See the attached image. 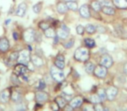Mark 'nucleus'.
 I'll return each instance as SVG.
<instances>
[{
	"instance_id": "nucleus-49",
	"label": "nucleus",
	"mask_w": 127,
	"mask_h": 111,
	"mask_svg": "<svg viewBox=\"0 0 127 111\" xmlns=\"http://www.w3.org/2000/svg\"><path fill=\"white\" fill-rule=\"evenodd\" d=\"M125 111H127V110H125Z\"/></svg>"
},
{
	"instance_id": "nucleus-15",
	"label": "nucleus",
	"mask_w": 127,
	"mask_h": 111,
	"mask_svg": "<svg viewBox=\"0 0 127 111\" xmlns=\"http://www.w3.org/2000/svg\"><path fill=\"white\" fill-rule=\"evenodd\" d=\"M9 47H10V43L8 39L5 37L0 39V51L5 52L9 50Z\"/></svg>"
},
{
	"instance_id": "nucleus-10",
	"label": "nucleus",
	"mask_w": 127,
	"mask_h": 111,
	"mask_svg": "<svg viewBox=\"0 0 127 111\" xmlns=\"http://www.w3.org/2000/svg\"><path fill=\"white\" fill-rule=\"evenodd\" d=\"M80 14L83 18H89L90 17V9L87 4H83L80 6V8L79 9Z\"/></svg>"
},
{
	"instance_id": "nucleus-47",
	"label": "nucleus",
	"mask_w": 127,
	"mask_h": 111,
	"mask_svg": "<svg viewBox=\"0 0 127 111\" xmlns=\"http://www.w3.org/2000/svg\"><path fill=\"white\" fill-rule=\"evenodd\" d=\"M65 1H67V2H71V1H76V0H65Z\"/></svg>"
},
{
	"instance_id": "nucleus-18",
	"label": "nucleus",
	"mask_w": 127,
	"mask_h": 111,
	"mask_svg": "<svg viewBox=\"0 0 127 111\" xmlns=\"http://www.w3.org/2000/svg\"><path fill=\"white\" fill-rule=\"evenodd\" d=\"M113 4L119 9H126L127 8L126 0H113Z\"/></svg>"
},
{
	"instance_id": "nucleus-42",
	"label": "nucleus",
	"mask_w": 127,
	"mask_h": 111,
	"mask_svg": "<svg viewBox=\"0 0 127 111\" xmlns=\"http://www.w3.org/2000/svg\"><path fill=\"white\" fill-rule=\"evenodd\" d=\"M96 30H98V31H99V32H105V29L99 25V26H97V27H96Z\"/></svg>"
},
{
	"instance_id": "nucleus-9",
	"label": "nucleus",
	"mask_w": 127,
	"mask_h": 111,
	"mask_svg": "<svg viewBox=\"0 0 127 111\" xmlns=\"http://www.w3.org/2000/svg\"><path fill=\"white\" fill-rule=\"evenodd\" d=\"M112 63H113V60L112 57L109 55H104L100 59V64L105 67H106L107 69L110 67H112Z\"/></svg>"
},
{
	"instance_id": "nucleus-46",
	"label": "nucleus",
	"mask_w": 127,
	"mask_h": 111,
	"mask_svg": "<svg viewBox=\"0 0 127 111\" xmlns=\"http://www.w3.org/2000/svg\"><path fill=\"white\" fill-rule=\"evenodd\" d=\"M10 21H11V20H10V19H7V20L5 21V24H6V25H8V24L10 23Z\"/></svg>"
},
{
	"instance_id": "nucleus-32",
	"label": "nucleus",
	"mask_w": 127,
	"mask_h": 111,
	"mask_svg": "<svg viewBox=\"0 0 127 111\" xmlns=\"http://www.w3.org/2000/svg\"><path fill=\"white\" fill-rule=\"evenodd\" d=\"M97 94H98V96L100 97V99L102 101L106 99V93H105V90H104V89H99Z\"/></svg>"
},
{
	"instance_id": "nucleus-44",
	"label": "nucleus",
	"mask_w": 127,
	"mask_h": 111,
	"mask_svg": "<svg viewBox=\"0 0 127 111\" xmlns=\"http://www.w3.org/2000/svg\"><path fill=\"white\" fill-rule=\"evenodd\" d=\"M57 59H60V60H63V61H65V58H64V56H62V55L57 56Z\"/></svg>"
},
{
	"instance_id": "nucleus-21",
	"label": "nucleus",
	"mask_w": 127,
	"mask_h": 111,
	"mask_svg": "<svg viewBox=\"0 0 127 111\" xmlns=\"http://www.w3.org/2000/svg\"><path fill=\"white\" fill-rule=\"evenodd\" d=\"M94 69H95V65H94V62H88L86 63L85 69H86V72L87 73H88V74H92V73H94Z\"/></svg>"
},
{
	"instance_id": "nucleus-11",
	"label": "nucleus",
	"mask_w": 127,
	"mask_h": 111,
	"mask_svg": "<svg viewBox=\"0 0 127 111\" xmlns=\"http://www.w3.org/2000/svg\"><path fill=\"white\" fill-rule=\"evenodd\" d=\"M49 98V95L44 91H38L35 94V101L37 103H45Z\"/></svg>"
},
{
	"instance_id": "nucleus-30",
	"label": "nucleus",
	"mask_w": 127,
	"mask_h": 111,
	"mask_svg": "<svg viewBox=\"0 0 127 111\" xmlns=\"http://www.w3.org/2000/svg\"><path fill=\"white\" fill-rule=\"evenodd\" d=\"M99 2L100 3L101 6H112L113 2H112L111 0H99Z\"/></svg>"
},
{
	"instance_id": "nucleus-35",
	"label": "nucleus",
	"mask_w": 127,
	"mask_h": 111,
	"mask_svg": "<svg viewBox=\"0 0 127 111\" xmlns=\"http://www.w3.org/2000/svg\"><path fill=\"white\" fill-rule=\"evenodd\" d=\"M76 32L79 35H83L85 32V27H83L82 25H78L76 27Z\"/></svg>"
},
{
	"instance_id": "nucleus-1",
	"label": "nucleus",
	"mask_w": 127,
	"mask_h": 111,
	"mask_svg": "<svg viewBox=\"0 0 127 111\" xmlns=\"http://www.w3.org/2000/svg\"><path fill=\"white\" fill-rule=\"evenodd\" d=\"M74 58L79 62H87L89 58V51L85 47L79 48L74 52Z\"/></svg>"
},
{
	"instance_id": "nucleus-37",
	"label": "nucleus",
	"mask_w": 127,
	"mask_h": 111,
	"mask_svg": "<svg viewBox=\"0 0 127 111\" xmlns=\"http://www.w3.org/2000/svg\"><path fill=\"white\" fill-rule=\"evenodd\" d=\"M94 111H104V109H105L100 103H96L94 106Z\"/></svg>"
},
{
	"instance_id": "nucleus-31",
	"label": "nucleus",
	"mask_w": 127,
	"mask_h": 111,
	"mask_svg": "<svg viewBox=\"0 0 127 111\" xmlns=\"http://www.w3.org/2000/svg\"><path fill=\"white\" fill-rule=\"evenodd\" d=\"M42 3H37L36 4H35L33 6V11L36 14L40 13L41 10H42Z\"/></svg>"
},
{
	"instance_id": "nucleus-13",
	"label": "nucleus",
	"mask_w": 127,
	"mask_h": 111,
	"mask_svg": "<svg viewBox=\"0 0 127 111\" xmlns=\"http://www.w3.org/2000/svg\"><path fill=\"white\" fill-rule=\"evenodd\" d=\"M26 10H27V4L25 3H21L20 4L17 6L16 15L18 16V17H24L26 13Z\"/></svg>"
},
{
	"instance_id": "nucleus-14",
	"label": "nucleus",
	"mask_w": 127,
	"mask_h": 111,
	"mask_svg": "<svg viewBox=\"0 0 127 111\" xmlns=\"http://www.w3.org/2000/svg\"><path fill=\"white\" fill-rule=\"evenodd\" d=\"M10 98V91L9 89H4L0 92V102L1 103H7Z\"/></svg>"
},
{
	"instance_id": "nucleus-19",
	"label": "nucleus",
	"mask_w": 127,
	"mask_h": 111,
	"mask_svg": "<svg viewBox=\"0 0 127 111\" xmlns=\"http://www.w3.org/2000/svg\"><path fill=\"white\" fill-rule=\"evenodd\" d=\"M101 10L103 11V13L106 14V15H109V16H112L115 14V9L112 6H103Z\"/></svg>"
},
{
	"instance_id": "nucleus-45",
	"label": "nucleus",
	"mask_w": 127,
	"mask_h": 111,
	"mask_svg": "<svg viewBox=\"0 0 127 111\" xmlns=\"http://www.w3.org/2000/svg\"><path fill=\"white\" fill-rule=\"evenodd\" d=\"M124 71H125V73L127 75V62L124 65Z\"/></svg>"
},
{
	"instance_id": "nucleus-40",
	"label": "nucleus",
	"mask_w": 127,
	"mask_h": 111,
	"mask_svg": "<svg viewBox=\"0 0 127 111\" xmlns=\"http://www.w3.org/2000/svg\"><path fill=\"white\" fill-rule=\"evenodd\" d=\"M45 87H46L45 83H44L43 81H40V83H39V86H38L39 90H42L43 89H45Z\"/></svg>"
},
{
	"instance_id": "nucleus-24",
	"label": "nucleus",
	"mask_w": 127,
	"mask_h": 111,
	"mask_svg": "<svg viewBox=\"0 0 127 111\" xmlns=\"http://www.w3.org/2000/svg\"><path fill=\"white\" fill-rule=\"evenodd\" d=\"M10 97H11V99L13 100L14 102H18L21 100V94L19 92H17V91H13V92L10 94Z\"/></svg>"
},
{
	"instance_id": "nucleus-48",
	"label": "nucleus",
	"mask_w": 127,
	"mask_h": 111,
	"mask_svg": "<svg viewBox=\"0 0 127 111\" xmlns=\"http://www.w3.org/2000/svg\"><path fill=\"white\" fill-rule=\"evenodd\" d=\"M104 111H109V110L107 108H105V109H104Z\"/></svg>"
},
{
	"instance_id": "nucleus-20",
	"label": "nucleus",
	"mask_w": 127,
	"mask_h": 111,
	"mask_svg": "<svg viewBox=\"0 0 127 111\" xmlns=\"http://www.w3.org/2000/svg\"><path fill=\"white\" fill-rule=\"evenodd\" d=\"M44 35L46 36L49 38H54V37L56 36V32L55 31V30L52 28H48L47 30H44Z\"/></svg>"
},
{
	"instance_id": "nucleus-4",
	"label": "nucleus",
	"mask_w": 127,
	"mask_h": 111,
	"mask_svg": "<svg viewBox=\"0 0 127 111\" xmlns=\"http://www.w3.org/2000/svg\"><path fill=\"white\" fill-rule=\"evenodd\" d=\"M35 31L33 30V29H27L24 31V34H23V37H24V39L26 41L27 43H32L35 41Z\"/></svg>"
},
{
	"instance_id": "nucleus-16",
	"label": "nucleus",
	"mask_w": 127,
	"mask_h": 111,
	"mask_svg": "<svg viewBox=\"0 0 127 111\" xmlns=\"http://www.w3.org/2000/svg\"><path fill=\"white\" fill-rule=\"evenodd\" d=\"M56 10L60 14H65V13H67L68 8H67V3H63V2H59L56 5Z\"/></svg>"
},
{
	"instance_id": "nucleus-6",
	"label": "nucleus",
	"mask_w": 127,
	"mask_h": 111,
	"mask_svg": "<svg viewBox=\"0 0 127 111\" xmlns=\"http://www.w3.org/2000/svg\"><path fill=\"white\" fill-rule=\"evenodd\" d=\"M28 72V68L26 67V65L22 63H19L16 66L15 68V73L17 75V76H21L23 77H24L26 79V74Z\"/></svg>"
},
{
	"instance_id": "nucleus-3",
	"label": "nucleus",
	"mask_w": 127,
	"mask_h": 111,
	"mask_svg": "<svg viewBox=\"0 0 127 111\" xmlns=\"http://www.w3.org/2000/svg\"><path fill=\"white\" fill-rule=\"evenodd\" d=\"M30 58H31V56H30V51H27V50H24V51L19 52L17 62H18L19 63L26 65V64H28L29 62H30Z\"/></svg>"
},
{
	"instance_id": "nucleus-33",
	"label": "nucleus",
	"mask_w": 127,
	"mask_h": 111,
	"mask_svg": "<svg viewBox=\"0 0 127 111\" xmlns=\"http://www.w3.org/2000/svg\"><path fill=\"white\" fill-rule=\"evenodd\" d=\"M49 27H50L49 24V23H47V22H45V21H42V22L39 24V28H40L41 30H47V29L49 28Z\"/></svg>"
},
{
	"instance_id": "nucleus-29",
	"label": "nucleus",
	"mask_w": 127,
	"mask_h": 111,
	"mask_svg": "<svg viewBox=\"0 0 127 111\" xmlns=\"http://www.w3.org/2000/svg\"><path fill=\"white\" fill-rule=\"evenodd\" d=\"M55 64L57 68L62 69H64V67H65V61L60 60V59L56 58V60H55Z\"/></svg>"
},
{
	"instance_id": "nucleus-41",
	"label": "nucleus",
	"mask_w": 127,
	"mask_h": 111,
	"mask_svg": "<svg viewBox=\"0 0 127 111\" xmlns=\"http://www.w3.org/2000/svg\"><path fill=\"white\" fill-rule=\"evenodd\" d=\"M64 110H65V111H73V110H74V108H73L70 104H67V105H66V106L64 107Z\"/></svg>"
},
{
	"instance_id": "nucleus-36",
	"label": "nucleus",
	"mask_w": 127,
	"mask_h": 111,
	"mask_svg": "<svg viewBox=\"0 0 127 111\" xmlns=\"http://www.w3.org/2000/svg\"><path fill=\"white\" fill-rule=\"evenodd\" d=\"M74 44V39H72V40H69L67 43H65V44H63L64 47L67 48V49H70L71 47H73Z\"/></svg>"
},
{
	"instance_id": "nucleus-7",
	"label": "nucleus",
	"mask_w": 127,
	"mask_h": 111,
	"mask_svg": "<svg viewBox=\"0 0 127 111\" xmlns=\"http://www.w3.org/2000/svg\"><path fill=\"white\" fill-rule=\"evenodd\" d=\"M56 35L59 37V38L66 39L69 35V29L65 24H62L61 28L58 29V30H57Z\"/></svg>"
},
{
	"instance_id": "nucleus-23",
	"label": "nucleus",
	"mask_w": 127,
	"mask_h": 111,
	"mask_svg": "<svg viewBox=\"0 0 127 111\" xmlns=\"http://www.w3.org/2000/svg\"><path fill=\"white\" fill-rule=\"evenodd\" d=\"M55 102L58 104V106L60 107V108H64V107L67 105L66 104V99L62 97V96H57V97L55 98Z\"/></svg>"
},
{
	"instance_id": "nucleus-12",
	"label": "nucleus",
	"mask_w": 127,
	"mask_h": 111,
	"mask_svg": "<svg viewBox=\"0 0 127 111\" xmlns=\"http://www.w3.org/2000/svg\"><path fill=\"white\" fill-rule=\"evenodd\" d=\"M82 103H83V98H82L81 96H76V97L73 98V99L71 100L69 104L74 109H77V108H80L82 105Z\"/></svg>"
},
{
	"instance_id": "nucleus-34",
	"label": "nucleus",
	"mask_w": 127,
	"mask_h": 111,
	"mask_svg": "<svg viewBox=\"0 0 127 111\" xmlns=\"http://www.w3.org/2000/svg\"><path fill=\"white\" fill-rule=\"evenodd\" d=\"M18 56H19L18 52L11 53L10 56V60L11 61V62H16V61H17V59H18Z\"/></svg>"
},
{
	"instance_id": "nucleus-22",
	"label": "nucleus",
	"mask_w": 127,
	"mask_h": 111,
	"mask_svg": "<svg viewBox=\"0 0 127 111\" xmlns=\"http://www.w3.org/2000/svg\"><path fill=\"white\" fill-rule=\"evenodd\" d=\"M67 6L68 8V10H71L73 11H77L78 10V3L75 1H71V2H67Z\"/></svg>"
},
{
	"instance_id": "nucleus-17",
	"label": "nucleus",
	"mask_w": 127,
	"mask_h": 111,
	"mask_svg": "<svg viewBox=\"0 0 127 111\" xmlns=\"http://www.w3.org/2000/svg\"><path fill=\"white\" fill-rule=\"evenodd\" d=\"M30 60L33 62L34 65L37 66V67H40V66L43 65V60H42L40 56H35V55L32 56Z\"/></svg>"
},
{
	"instance_id": "nucleus-39",
	"label": "nucleus",
	"mask_w": 127,
	"mask_h": 111,
	"mask_svg": "<svg viewBox=\"0 0 127 111\" xmlns=\"http://www.w3.org/2000/svg\"><path fill=\"white\" fill-rule=\"evenodd\" d=\"M51 109H52V110L53 111H58V110L60 109V107L58 106V104H57L56 103H53L51 104Z\"/></svg>"
},
{
	"instance_id": "nucleus-27",
	"label": "nucleus",
	"mask_w": 127,
	"mask_h": 111,
	"mask_svg": "<svg viewBox=\"0 0 127 111\" xmlns=\"http://www.w3.org/2000/svg\"><path fill=\"white\" fill-rule=\"evenodd\" d=\"M90 100H91V102H92V103H94V104H96V103H100L102 102V100L100 99V97L98 96V94L92 95L90 97Z\"/></svg>"
},
{
	"instance_id": "nucleus-43",
	"label": "nucleus",
	"mask_w": 127,
	"mask_h": 111,
	"mask_svg": "<svg viewBox=\"0 0 127 111\" xmlns=\"http://www.w3.org/2000/svg\"><path fill=\"white\" fill-rule=\"evenodd\" d=\"M13 38L15 39V40H17V39H18V34H17V32H14L13 33Z\"/></svg>"
},
{
	"instance_id": "nucleus-38",
	"label": "nucleus",
	"mask_w": 127,
	"mask_h": 111,
	"mask_svg": "<svg viewBox=\"0 0 127 111\" xmlns=\"http://www.w3.org/2000/svg\"><path fill=\"white\" fill-rule=\"evenodd\" d=\"M82 111H94V108L92 105H85L83 109H82Z\"/></svg>"
},
{
	"instance_id": "nucleus-50",
	"label": "nucleus",
	"mask_w": 127,
	"mask_h": 111,
	"mask_svg": "<svg viewBox=\"0 0 127 111\" xmlns=\"http://www.w3.org/2000/svg\"><path fill=\"white\" fill-rule=\"evenodd\" d=\"M126 1H127V0H126Z\"/></svg>"
},
{
	"instance_id": "nucleus-2",
	"label": "nucleus",
	"mask_w": 127,
	"mask_h": 111,
	"mask_svg": "<svg viewBox=\"0 0 127 111\" xmlns=\"http://www.w3.org/2000/svg\"><path fill=\"white\" fill-rule=\"evenodd\" d=\"M50 75L54 80L56 82H62L65 78V75H64L63 71L61 69L55 67H52L50 69Z\"/></svg>"
},
{
	"instance_id": "nucleus-5",
	"label": "nucleus",
	"mask_w": 127,
	"mask_h": 111,
	"mask_svg": "<svg viewBox=\"0 0 127 111\" xmlns=\"http://www.w3.org/2000/svg\"><path fill=\"white\" fill-rule=\"evenodd\" d=\"M94 75H95V76H97V77L105 78L107 75V68L101 65V64L100 65H98V66H96L95 69H94Z\"/></svg>"
},
{
	"instance_id": "nucleus-26",
	"label": "nucleus",
	"mask_w": 127,
	"mask_h": 111,
	"mask_svg": "<svg viewBox=\"0 0 127 111\" xmlns=\"http://www.w3.org/2000/svg\"><path fill=\"white\" fill-rule=\"evenodd\" d=\"M84 43H85L86 46L88 48H94L95 46V41L92 38H86L84 40Z\"/></svg>"
},
{
	"instance_id": "nucleus-8",
	"label": "nucleus",
	"mask_w": 127,
	"mask_h": 111,
	"mask_svg": "<svg viewBox=\"0 0 127 111\" xmlns=\"http://www.w3.org/2000/svg\"><path fill=\"white\" fill-rule=\"evenodd\" d=\"M105 93H106V99H108L109 101H112L118 94V88L111 86V87L107 88Z\"/></svg>"
},
{
	"instance_id": "nucleus-28",
	"label": "nucleus",
	"mask_w": 127,
	"mask_h": 111,
	"mask_svg": "<svg viewBox=\"0 0 127 111\" xmlns=\"http://www.w3.org/2000/svg\"><path fill=\"white\" fill-rule=\"evenodd\" d=\"M85 30L89 34H94V32L96 31V27L94 25V24H87V26H86Z\"/></svg>"
},
{
	"instance_id": "nucleus-25",
	"label": "nucleus",
	"mask_w": 127,
	"mask_h": 111,
	"mask_svg": "<svg viewBox=\"0 0 127 111\" xmlns=\"http://www.w3.org/2000/svg\"><path fill=\"white\" fill-rule=\"evenodd\" d=\"M91 6H92V8L94 9L95 11H99L102 9V6L99 1H93L92 3H91Z\"/></svg>"
}]
</instances>
